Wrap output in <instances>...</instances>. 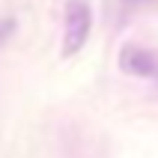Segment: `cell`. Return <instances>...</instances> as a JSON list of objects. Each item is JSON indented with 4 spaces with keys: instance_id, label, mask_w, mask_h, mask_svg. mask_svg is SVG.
<instances>
[{
    "instance_id": "2",
    "label": "cell",
    "mask_w": 158,
    "mask_h": 158,
    "mask_svg": "<svg viewBox=\"0 0 158 158\" xmlns=\"http://www.w3.org/2000/svg\"><path fill=\"white\" fill-rule=\"evenodd\" d=\"M119 66H123L125 72H131V75H152V72H155V57H152L149 51H143V48L128 45V48H123V54H119Z\"/></svg>"
},
{
    "instance_id": "1",
    "label": "cell",
    "mask_w": 158,
    "mask_h": 158,
    "mask_svg": "<svg viewBox=\"0 0 158 158\" xmlns=\"http://www.w3.org/2000/svg\"><path fill=\"white\" fill-rule=\"evenodd\" d=\"M93 30V9L87 0H69L66 3V33H63V57L78 54L89 39Z\"/></svg>"
},
{
    "instance_id": "3",
    "label": "cell",
    "mask_w": 158,
    "mask_h": 158,
    "mask_svg": "<svg viewBox=\"0 0 158 158\" xmlns=\"http://www.w3.org/2000/svg\"><path fill=\"white\" fill-rule=\"evenodd\" d=\"M12 30H15V21H9V18H6V21H0V45L6 42V36L12 33Z\"/></svg>"
}]
</instances>
